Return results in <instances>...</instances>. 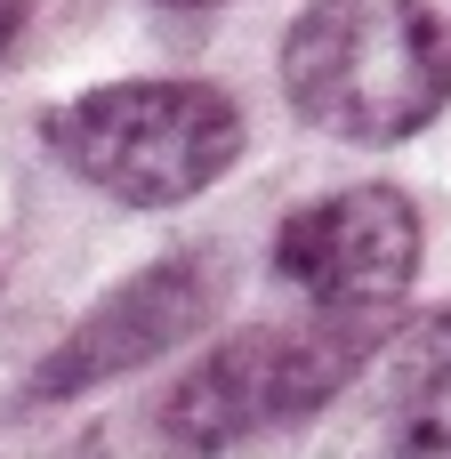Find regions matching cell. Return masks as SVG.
<instances>
[{
    "mask_svg": "<svg viewBox=\"0 0 451 459\" xmlns=\"http://www.w3.org/2000/svg\"><path fill=\"white\" fill-rule=\"evenodd\" d=\"M379 428L395 452H451V315L403 331L387 347Z\"/></svg>",
    "mask_w": 451,
    "mask_h": 459,
    "instance_id": "obj_6",
    "label": "cell"
},
{
    "mask_svg": "<svg viewBox=\"0 0 451 459\" xmlns=\"http://www.w3.org/2000/svg\"><path fill=\"white\" fill-rule=\"evenodd\" d=\"M282 97L347 145L420 137L451 105V32L428 0H315L282 40Z\"/></svg>",
    "mask_w": 451,
    "mask_h": 459,
    "instance_id": "obj_1",
    "label": "cell"
},
{
    "mask_svg": "<svg viewBox=\"0 0 451 459\" xmlns=\"http://www.w3.org/2000/svg\"><path fill=\"white\" fill-rule=\"evenodd\" d=\"M48 153L129 210H178L210 194L242 153V113L202 81H105L40 121Z\"/></svg>",
    "mask_w": 451,
    "mask_h": 459,
    "instance_id": "obj_2",
    "label": "cell"
},
{
    "mask_svg": "<svg viewBox=\"0 0 451 459\" xmlns=\"http://www.w3.org/2000/svg\"><path fill=\"white\" fill-rule=\"evenodd\" d=\"M169 8H210V0H169Z\"/></svg>",
    "mask_w": 451,
    "mask_h": 459,
    "instance_id": "obj_8",
    "label": "cell"
},
{
    "mask_svg": "<svg viewBox=\"0 0 451 459\" xmlns=\"http://www.w3.org/2000/svg\"><path fill=\"white\" fill-rule=\"evenodd\" d=\"M274 274L299 282L315 307H395L420 274V218L395 186H347L282 218Z\"/></svg>",
    "mask_w": 451,
    "mask_h": 459,
    "instance_id": "obj_5",
    "label": "cell"
},
{
    "mask_svg": "<svg viewBox=\"0 0 451 459\" xmlns=\"http://www.w3.org/2000/svg\"><path fill=\"white\" fill-rule=\"evenodd\" d=\"M379 347V307H323L315 323H266L226 347H210L169 395H161V436L218 452L258 428H291L323 411Z\"/></svg>",
    "mask_w": 451,
    "mask_h": 459,
    "instance_id": "obj_3",
    "label": "cell"
},
{
    "mask_svg": "<svg viewBox=\"0 0 451 459\" xmlns=\"http://www.w3.org/2000/svg\"><path fill=\"white\" fill-rule=\"evenodd\" d=\"M210 315H218V266H210L202 250L153 258L145 274H129L121 290H105V299L65 331V347L32 371L24 403H73V395H89V387H105V379L153 363V355L186 347Z\"/></svg>",
    "mask_w": 451,
    "mask_h": 459,
    "instance_id": "obj_4",
    "label": "cell"
},
{
    "mask_svg": "<svg viewBox=\"0 0 451 459\" xmlns=\"http://www.w3.org/2000/svg\"><path fill=\"white\" fill-rule=\"evenodd\" d=\"M24 16H32V0H0V56L16 48V32H24Z\"/></svg>",
    "mask_w": 451,
    "mask_h": 459,
    "instance_id": "obj_7",
    "label": "cell"
}]
</instances>
